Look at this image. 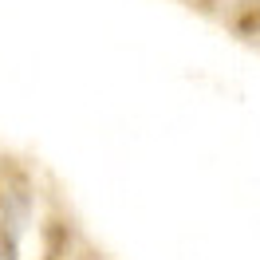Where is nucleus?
I'll use <instances>...</instances> for the list:
<instances>
[{"instance_id":"1","label":"nucleus","mask_w":260,"mask_h":260,"mask_svg":"<svg viewBox=\"0 0 260 260\" xmlns=\"http://www.w3.org/2000/svg\"><path fill=\"white\" fill-rule=\"evenodd\" d=\"M229 28L244 40H256L260 36V0H241L237 12H229Z\"/></svg>"}]
</instances>
